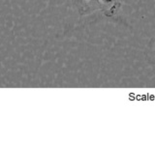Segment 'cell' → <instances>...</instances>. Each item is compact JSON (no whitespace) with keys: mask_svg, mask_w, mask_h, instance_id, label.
Listing matches in <instances>:
<instances>
[{"mask_svg":"<svg viewBox=\"0 0 155 145\" xmlns=\"http://www.w3.org/2000/svg\"><path fill=\"white\" fill-rule=\"evenodd\" d=\"M149 48H150V50L153 52V56L155 57V39H154V40H152L151 43H150Z\"/></svg>","mask_w":155,"mask_h":145,"instance_id":"obj_4","label":"cell"},{"mask_svg":"<svg viewBox=\"0 0 155 145\" xmlns=\"http://www.w3.org/2000/svg\"><path fill=\"white\" fill-rule=\"evenodd\" d=\"M80 16H88L97 11H103L100 0H72Z\"/></svg>","mask_w":155,"mask_h":145,"instance_id":"obj_1","label":"cell"},{"mask_svg":"<svg viewBox=\"0 0 155 145\" xmlns=\"http://www.w3.org/2000/svg\"><path fill=\"white\" fill-rule=\"evenodd\" d=\"M121 6H122V3L119 1L118 3H116L115 5H114L111 8H110L108 10H105V11H102V13H103V14L107 18H114V17L116 16V14L118 13Z\"/></svg>","mask_w":155,"mask_h":145,"instance_id":"obj_2","label":"cell"},{"mask_svg":"<svg viewBox=\"0 0 155 145\" xmlns=\"http://www.w3.org/2000/svg\"><path fill=\"white\" fill-rule=\"evenodd\" d=\"M100 2L102 5H103V11H105V10H108V9L111 8L114 5L118 3L119 1L118 0H100Z\"/></svg>","mask_w":155,"mask_h":145,"instance_id":"obj_3","label":"cell"}]
</instances>
